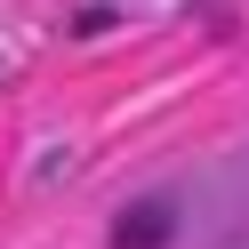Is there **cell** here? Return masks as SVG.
<instances>
[{
    "mask_svg": "<svg viewBox=\"0 0 249 249\" xmlns=\"http://www.w3.org/2000/svg\"><path fill=\"white\" fill-rule=\"evenodd\" d=\"M169 233H177V209L169 201H137V209H121L113 249H169Z\"/></svg>",
    "mask_w": 249,
    "mask_h": 249,
    "instance_id": "obj_1",
    "label": "cell"
}]
</instances>
